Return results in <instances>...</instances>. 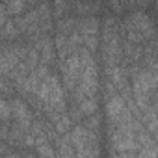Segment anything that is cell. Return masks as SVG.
Segmentation results:
<instances>
[{
  "label": "cell",
  "instance_id": "cell-1",
  "mask_svg": "<svg viewBox=\"0 0 158 158\" xmlns=\"http://www.w3.org/2000/svg\"><path fill=\"white\" fill-rule=\"evenodd\" d=\"M35 99H37V104L45 108L48 117L52 114H60V112L67 110L63 86L60 82V78L52 73H47L43 76V80L39 82V88L35 91Z\"/></svg>",
  "mask_w": 158,
  "mask_h": 158
},
{
  "label": "cell",
  "instance_id": "cell-2",
  "mask_svg": "<svg viewBox=\"0 0 158 158\" xmlns=\"http://www.w3.org/2000/svg\"><path fill=\"white\" fill-rule=\"evenodd\" d=\"M156 82L158 76L156 71L151 69H139L138 73H134L132 76V101L134 104L143 112L147 106L156 102Z\"/></svg>",
  "mask_w": 158,
  "mask_h": 158
},
{
  "label": "cell",
  "instance_id": "cell-3",
  "mask_svg": "<svg viewBox=\"0 0 158 158\" xmlns=\"http://www.w3.org/2000/svg\"><path fill=\"white\" fill-rule=\"evenodd\" d=\"M101 39H102V61L106 67L119 65L123 47H121V37L117 30V23L112 15H108L101 23Z\"/></svg>",
  "mask_w": 158,
  "mask_h": 158
},
{
  "label": "cell",
  "instance_id": "cell-4",
  "mask_svg": "<svg viewBox=\"0 0 158 158\" xmlns=\"http://www.w3.org/2000/svg\"><path fill=\"white\" fill-rule=\"evenodd\" d=\"M74 156H97L101 154L99 149V134L89 130L86 125H76L69 132Z\"/></svg>",
  "mask_w": 158,
  "mask_h": 158
},
{
  "label": "cell",
  "instance_id": "cell-5",
  "mask_svg": "<svg viewBox=\"0 0 158 158\" xmlns=\"http://www.w3.org/2000/svg\"><path fill=\"white\" fill-rule=\"evenodd\" d=\"M26 54H28V47L26 45L10 43V41L4 43V45H0V76L11 78L13 71L24 60Z\"/></svg>",
  "mask_w": 158,
  "mask_h": 158
},
{
  "label": "cell",
  "instance_id": "cell-6",
  "mask_svg": "<svg viewBox=\"0 0 158 158\" xmlns=\"http://www.w3.org/2000/svg\"><path fill=\"white\" fill-rule=\"evenodd\" d=\"M76 32L80 37V45L95 54L101 39V21L97 17H82L80 21H76Z\"/></svg>",
  "mask_w": 158,
  "mask_h": 158
},
{
  "label": "cell",
  "instance_id": "cell-7",
  "mask_svg": "<svg viewBox=\"0 0 158 158\" xmlns=\"http://www.w3.org/2000/svg\"><path fill=\"white\" fill-rule=\"evenodd\" d=\"M80 50V48H78ZM78 50L71 52L63 61H61V78H63V86L65 89L73 91L76 88L78 82V74H80V56H78Z\"/></svg>",
  "mask_w": 158,
  "mask_h": 158
},
{
  "label": "cell",
  "instance_id": "cell-8",
  "mask_svg": "<svg viewBox=\"0 0 158 158\" xmlns=\"http://www.w3.org/2000/svg\"><path fill=\"white\" fill-rule=\"evenodd\" d=\"M10 104H11V117L15 119V125L26 132L30 128L32 121H34V115H32L28 104L23 99H11Z\"/></svg>",
  "mask_w": 158,
  "mask_h": 158
},
{
  "label": "cell",
  "instance_id": "cell-9",
  "mask_svg": "<svg viewBox=\"0 0 158 158\" xmlns=\"http://www.w3.org/2000/svg\"><path fill=\"white\" fill-rule=\"evenodd\" d=\"M106 99H108V101H106L104 110H106V117H108V121H115V119L127 115L128 112H132V110L128 108L127 101H125L119 93H114V95H110V97H106ZM132 114H134V112H132Z\"/></svg>",
  "mask_w": 158,
  "mask_h": 158
},
{
  "label": "cell",
  "instance_id": "cell-10",
  "mask_svg": "<svg viewBox=\"0 0 158 158\" xmlns=\"http://www.w3.org/2000/svg\"><path fill=\"white\" fill-rule=\"evenodd\" d=\"M56 154L60 156H74V149H73V143H71V138H69V132L65 134H60L56 138Z\"/></svg>",
  "mask_w": 158,
  "mask_h": 158
},
{
  "label": "cell",
  "instance_id": "cell-11",
  "mask_svg": "<svg viewBox=\"0 0 158 158\" xmlns=\"http://www.w3.org/2000/svg\"><path fill=\"white\" fill-rule=\"evenodd\" d=\"M26 2H28V0H8V2H6V11H8V15L19 17V15L24 11Z\"/></svg>",
  "mask_w": 158,
  "mask_h": 158
},
{
  "label": "cell",
  "instance_id": "cell-12",
  "mask_svg": "<svg viewBox=\"0 0 158 158\" xmlns=\"http://www.w3.org/2000/svg\"><path fill=\"white\" fill-rule=\"evenodd\" d=\"M19 34H21V32H19V28H17L15 21H6V24H4V28H2V32H0V35H2L6 41H13Z\"/></svg>",
  "mask_w": 158,
  "mask_h": 158
},
{
  "label": "cell",
  "instance_id": "cell-13",
  "mask_svg": "<svg viewBox=\"0 0 158 158\" xmlns=\"http://www.w3.org/2000/svg\"><path fill=\"white\" fill-rule=\"evenodd\" d=\"M11 119V104L0 95V121H10Z\"/></svg>",
  "mask_w": 158,
  "mask_h": 158
},
{
  "label": "cell",
  "instance_id": "cell-14",
  "mask_svg": "<svg viewBox=\"0 0 158 158\" xmlns=\"http://www.w3.org/2000/svg\"><path fill=\"white\" fill-rule=\"evenodd\" d=\"M35 152L37 154H43V156H54L56 154V151H54V147H52L50 141H45V143L35 145Z\"/></svg>",
  "mask_w": 158,
  "mask_h": 158
},
{
  "label": "cell",
  "instance_id": "cell-15",
  "mask_svg": "<svg viewBox=\"0 0 158 158\" xmlns=\"http://www.w3.org/2000/svg\"><path fill=\"white\" fill-rule=\"evenodd\" d=\"M134 2H136V0H110V4H112L115 13H121L127 6H132Z\"/></svg>",
  "mask_w": 158,
  "mask_h": 158
},
{
  "label": "cell",
  "instance_id": "cell-16",
  "mask_svg": "<svg viewBox=\"0 0 158 158\" xmlns=\"http://www.w3.org/2000/svg\"><path fill=\"white\" fill-rule=\"evenodd\" d=\"M65 10H69V0H54V15L61 17L65 13Z\"/></svg>",
  "mask_w": 158,
  "mask_h": 158
},
{
  "label": "cell",
  "instance_id": "cell-17",
  "mask_svg": "<svg viewBox=\"0 0 158 158\" xmlns=\"http://www.w3.org/2000/svg\"><path fill=\"white\" fill-rule=\"evenodd\" d=\"M17 154H19V152L13 151L8 143H4V141L0 143V156H17Z\"/></svg>",
  "mask_w": 158,
  "mask_h": 158
},
{
  "label": "cell",
  "instance_id": "cell-18",
  "mask_svg": "<svg viewBox=\"0 0 158 158\" xmlns=\"http://www.w3.org/2000/svg\"><path fill=\"white\" fill-rule=\"evenodd\" d=\"M6 21H8L6 6H4V4H0V32H2V28H4V24H6Z\"/></svg>",
  "mask_w": 158,
  "mask_h": 158
}]
</instances>
